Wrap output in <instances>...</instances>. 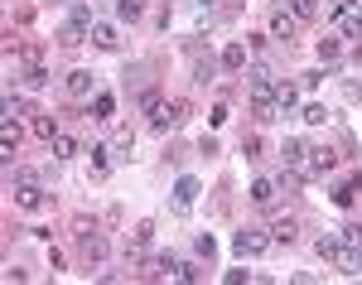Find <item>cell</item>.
<instances>
[{"instance_id": "60d3db41", "label": "cell", "mask_w": 362, "mask_h": 285, "mask_svg": "<svg viewBox=\"0 0 362 285\" xmlns=\"http://www.w3.org/2000/svg\"><path fill=\"white\" fill-rule=\"evenodd\" d=\"M266 39H271V34H247V49H251V54H261V49H266Z\"/></svg>"}, {"instance_id": "4316f807", "label": "cell", "mask_w": 362, "mask_h": 285, "mask_svg": "<svg viewBox=\"0 0 362 285\" xmlns=\"http://www.w3.org/2000/svg\"><path fill=\"white\" fill-rule=\"evenodd\" d=\"M338 247H343V242H338V232H324V237H319V242H314V252H319V257L329 261V266H334V257H338Z\"/></svg>"}, {"instance_id": "d6986e66", "label": "cell", "mask_w": 362, "mask_h": 285, "mask_svg": "<svg viewBox=\"0 0 362 285\" xmlns=\"http://www.w3.org/2000/svg\"><path fill=\"white\" fill-rule=\"evenodd\" d=\"M295 102H300V87H295V83H276V107H280V116L295 112Z\"/></svg>"}, {"instance_id": "ac0fdd59", "label": "cell", "mask_w": 362, "mask_h": 285, "mask_svg": "<svg viewBox=\"0 0 362 285\" xmlns=\"http://www.w3.org/2000/svg\"><path fill=\"white\" fill-rule=\"evenodd\" d=\"M87 116H92V121H112V116H116V97H112V92H97Z\"/></svg>"}, {"instance_id": "e575fe53", "label": "cell", "mask_w": 362, "mask_h": 285, "mask_svg": "<svg viewBox=\"0 0 362 285\" xmlns=\"http://www.w3.org/2000/svg\"><path fill=\"white\" fill-rule=\"evenodd\" d=\"M160 102H165V97H160V87L140 92V112H145V116H155V112H160Z\"/></svg>"}, {"instance_id": "d6a6232c", "label": "cell", "mask_w": 362, "mask_h": 285, "mask_svg": "<svg viewBox=\"0 0 362 285\" xmlns=\"http://www.w3.org/2000/svg\"><path fill=\"white\" fill-rule=\"evenodd\" d=\"M112 150H116V160H131V150H136V136H131V131H121V136L112 141Z\"/></svg>"}, {"instance_id": "ba28073f", "label": "cell", "mask_w": 362, "mask_h": 285, "mask_svg": "<svg viewBox=\"0 0 362 285\" xmlns=\"http://www.w3.org/2000/svg\"><path fill=\"white\" fill-rule=\"evenodd\" d=\"M179 276V257L174 252H160V257L145 266V281H174Z\"/></svg>"}, {"instance_id": "52a82bcc", "label": "cell", "mask_w": 362, "mask_h": 285, "mask_svg": "<svg viewBox=\"0 0 362 285\" xmlns=\"http://www.w3.org/2000/svg\"><path fill=\"white\" fill-rule=\"evenodd\" d=\"M198 194H203V184H198L194 174H184V179L174 184V208H179V213H189V208L198 203Z\"/></svg>"}, {"instance_id": "2e32d148", "label": "cell", "mask_w": 362, "mask_h": 285, "mask_svg": "<svg viewBox=\"0 0 362 285\" xmlns=\"http://www.w3.org/2000/svg\"><path fill=\"white\" fill-rule=\"evenodd\" d=\"M78 247H83L87 261H107V237H102V232H87V237H78Z\"/></svg>"}, {"instance_id": "d4e9b609", "label": "cell", "mask_w": 362, "mask_h": 285, "mask_svg": "<svg viewBox=\"0 0 362 285\" xmlns=\"http://www.w3.org/2000/svg\"><path fill=\"white\" fill-rule=\"evenodd\" d=\"M218 68H223V58L208 54V58H198V63H194V78H198V83H213V78H218Z\"/></svg>"}, {"instance_id": "ab89813d", "label": "cell", "mask_w": 362, "mask_h": 285, "mask_svg": "<svg viewBox=\"0 0 362 285\" xmlns=\"http://www.w3.org/2000/svg\"><path fill=\"white\" fill-rule=\"evenodd\" d=\"M87 232H97V223H92V218H78V223H73V237H87Z\"/></svg>"}, {"instance_id": "7402d4cb", "label": "cell", "mask_w": 362, "mask_h": 285, "mask_svg": "<svg viewBox=\"0 0 362 285\" xmlns=\"http://www.w3.org/2000/svg\"><path fill=\"white\" fill-rule=\"evenodd\" d=\"M280 160H285V165H305V160H309V145L290 136V141L280 145Z\"/></svg>"}, {"instance_id": "f35d334b", "label": "cell", "mask_w": 362, "mask_h": 285, "mask_svg": "<svg viewBox=\"0 0 362 285\" xmlns=\"http://www.w3.org/2000/svg\"><path fill=\"white\" fill-rule=\"evenodd\" d=\"M194 247H198V257H203V261H213V252H218V242H213V237H208V232H203V237H198Z\"/></svg>"}, {"instance_id": "d590c367", "label": "cell", "mask_w": 362, "mask_h": 285, "mask_svg": "<svg viewBox=\"0 0 362 285\" xmlns=\"http://www.w3.org/2000/svg\"><path fill=\"white\" fill-rule=\"evenodd\" d=\"M203 276H208V271H203L198 261H179V276H174V281H203Z\"/></svg>"}, {"instance_id": "836d02e7", "label": "cell", "mask_w": 362, "mask_h": 285, "mask_svg": "<svg viewBox=\"0 0 362 285\" xmlns=\"http://www.w3.org/2000/svg\"><path fill=\"white\" fill-rule=\"evenodd\" d=\"M300 121H305V126H324V121H329V107H324V102H314V107H305Z\"/></svg>"}, {"instance_id": "4fadbf2b", "label": "cell", "mask_w": 362, "mask_h": 285, "mask_svg": "<svg viewBox=\"0 0 362 285\" xmlns=\"http://www.w3.org/2000/svg\"><path fill=\"white\" fill-rule=\"evenodd\" d=\"M92 87H97V78H92L87 68H78V73H68V97H97Z\"/></svg>"}, {"instance_id": "8fae6325", "label": "cell", "mask_w": 362, "mask_h": 285, "mask_svg": "<svg viewBox=\"0 0 362 285\" xmlns=\"http://www.w3.org/2000/svg\"><path fill=\"white\" fill-rule=\"evenodd\" d=\"M309 174H329L338 165V150H329V145H314V150H309Z\"/></svg>"}, {"instance_id": "6da1fadb", "label": "cell", "mask_w": 362, "mask_h": 285, "mask_svg": "<svg viewBox=\"0 0 362 285\" xmlns=\"http://www.w3.org/2000/svg\"><path fill=\"white\" fill-rule=\"evenodd\" d=\"M15 203L20 208H44L49 203V189L34 179V170H15Z\"/></svg>"}, {"instance_id": "ffe728a7", "label": "cell", "mask_w": 362, "mask_h": 285, "mask_svg": "<svg viewBox=\"0 0 362 285\" xmlns=\"http://www.w3.org/2000/svg\"><path fill=\"white\" fill-rule=\"evenodd\" d=\"M49 150H54V160H73V155H78V150H83V145L73 141V136H68V131H58L54 141H49Z\"/></svg>"}, {"instance_id": "9a60e30c", "label": "cell", "mask_w": 362, "mask_h": 285, "mask_svg": "<svg viewBox=\"0 0 362 285\" xmlns=\"http://www.w3.org/2000/svg\"><path fill=\"white\" fill-rule=\"evenodd\" d=\"M338 20V34L343 39H362V10L353 5V10H343V15H334Z\"/></svg>"}, {"instance_id": "3957f363", "label": "cell", "mask_w": 362, "mask_h": 285, "mask_svg": "<svg viewBox=\"0 0 362 285\" xmlns=\"http://www.w3.org/2000/svg\"><path fill=\"white\" fill-rule=\"evenodd\" d=\"M247 87H251V102H271V97H276V73H271V63H251Z\"/></svg>"}, {"instance_id": "30bf717a", "label": "cell", "mask_w": 362, "mask_h": 285, "mask_svg": "<svg viewBox=\"0 0 362 285\" xmlns=\"http://www.w3.org/2000/svg\"><path fill=\"white\" fill-rule=\"evenodd\" d=\"M112 160H116L112 145H92V150H87V165H92L97 179H107V174H112Z\"/></svg>"}, {"instance_id": "74e56055", "label": "cell", "mask_w": 362, "mask_h": 285, "mask_svg": "<svg viewBox=\"0 0 362 285\" xmlns=\"http://www.w3.org/2000/svg\"><path fill=\"white\" fill-rule=\"evenodd\" d=\"M242 155L247 160H261V136H242Z\"/></svg>"}, {"instance_id": "1f68e13d", "label": "cell", "mask_w": 362, "mask_h": 285, "mask_svg": "<svg viewBox=\"0 0 362 285\" xmlns=\"http://www.w3.org/2000/svg\"><path fill=\"white\" fill-rule=\"evenodd\" d=\"M140 10H145V0H116V20H140Z\"/></svg>"}, {"instance_id": "5bb4252c", "label": "cell", "mask_w": 362, "mask_h": 285, "mask_svg": "<svg viewBox=\"0 0 362 285\" xmlns=\"http://www.w3.org/2000/svg\"><path fill=\"white\" fill-rule=\"evenodd\" d=\"M271 242H280V247H290V242H295V237H300V223H295V218H276V223H271Z\"/></svg>"}, {"instance_id": "f1b7e54d", "label": "cell", "mask_w": 362, "mask_h": 285, "mask_svg": "<svg viewBox=\"0 0 362 285\" xmlns=\"http://www.w3.org/2000/svg\"><path fill=\"white\" fill-rule=\"evenodd\" d=\"M68 20H73V25H83V29H92V25H97V20H92V5H87V0H73Z\"/></svg>"}, {"instance_id": "8d00e7d4", "label": "cell", "mask_w": 362, "mask_h": 285, "mask_svg": "<svg viewBox=\"0 0 362 285\" xmlns=\"http://www.w3.org/2000/svg\"><path fill=\"white\" fill-rule=\"evenodd\" d=\"M338 237H343L348 247H362V228H358V223H343V228H338Z\"/></svg>"}, {"instance_id": "4dcf8cb0", "label": "cell", "mask_w": 362, "mask_h": 285, "mask_svg": "<svg viewBox=\"0 0 362 285\" xmlns=\"http://www.w3.org/2000/svg\"><path fill=\"white\" fill-rule=\"evenodd\" d=\"M49 83H54V78H49V68H39V63H29V68H25V87L39 92V87H49Z\"/></svg>"}, {"instance_id": "5b68a950", "label": "cell", "mask_w": 362, "mask_h": 285, "mask_svg": "<svg viewBox=\"0 0 362 285\" xmlns=\"http://www.w3.org/2000/svg\"><path fill=\"white\" fill-rule=\"evenodd\" d=\"M266 25H271V39H280V44H290L295 34H300V20L285 10V5H271V15H266Z\"/></svg>"}, {"instance_id": "277c9868", "label": "cell", "mask_w": 362, "mask_h": 285, "mask_svg": "<svg viewBox=\"0 0 362 285\" xmlns=\"http://www.w3.org/2000/svg\"><path fill=\"white\" fill-rule=\"evenodd\" d=\"M184 121H189V102H184V97L160 102V112L150 116V126H155V131H174V126H184Z\"/></svg>"}, {"instance_id": "f546056e", "label": "cell", "mask_w": 362, "mask_h": 285, "mask_svg": "<svg viewBox=\"0 0 362 285\" xmlns=\"http://www.w3.org/2000/svg\"><path fill=\"white\" fill-rule=\"evenodd\" d=\"M329 199H334L338 208H353V199H358V184H353V179H348V184H334V194H329Z\"/></svg>"}, {"instance_id": "e0dca14e", "label": "cell", "mask_w": 362, "mask_h": 285, "mask_svg": "<svg viewBox=\"0 0 362 285\" xmlns=\"http://www.w3.org/2000/svg\"><path fill=\"white\" fill-rule=\"evenodd\" d=\"M251 203L256 208H276V179H256L251 184Z\"/></svg>"}, {"instance_id": "cb8c5ba5", "label": "cell", "mask_w": 362, "mask_h": 285, "mask_svg": "<svg viewBox=\"0 0 362 285\" xmlns=\"http://www.w3.org/2000/svg\"><path fill=\"white\" fill-rule=\"evenodd\" d=\"M92 44H97V49H116V44H121V39H116V25L97 20V25H92Z\"/></svg>"}, {"instance_id": "44dd1931", "label": "cell", "mask_w": 362, "mask_h": 285, "mask_svg": "<svg viewBox=\"0 0 362 285\" xmlns=\"http://www.w3.org/2000/svg\"><path fill=\"white\" fill-rule=\"evenodd\" d=\"M83 39H92V29L73 25V20H68V25L58 29V44H63V49H78V44H83Z\"/></svg>"}, {"instance_id": "83f0119b", "label": "cell", "mask_w": 362, "mask_h": 285, "mask_svg": "<svg viewBox=\"0 0 362 285\" xmlns=\"http://www.w3.org/2000/svg\"><path fill=\"white\" fill-rule=\"evenodd\" d=\"M34 136H39V141H54L58 121H54V116H44V112H34Z\"/></svg>"}, {"instance_id": "7a4b0ae2", "label": "cell", "mask_w": 362, "mask_h": 285, "mask_svg": "<svg viewBox=\"0 0 362 285\" xmlns=\"http://www.w3.org/2000/svg\"><path fill=\"white\" fill-rule=\"evenodd\" d=\"M271 247V232H261V228H237L232 232V252L242 261H251V257H261Z\"/></svg>"}, {"instance_id": "603a6c76", "label": "cell", "mask_w": 362, "mask_h": 285, "mask_svg": "<svg viewBox=\"0 0 362 285\" xmlns=\"http://www.w3.org/2000/svg\"><path fill=\"white\" fill-rule=\"evenodd\" d=\"M223 68L227 73H242V68H247V44H227L223 49Z\"/></svg>"}, {"instance_id": "7c38bea8", "label": "cell", "mask_w": 362, "mask_h": 285, "mask_svg": "<svg viewBox=\"0 0 362 285\" xmlns=\"http://www.w3.org/2000/svg\"><path fill=\"white\" fill-rule=\"evenodd\" d=\"M314 49H319V63H324V68H334L338 58H343V34H324Z\"/></svg>"}, {"instance_id": "484cf974", "label": "cell", "mask_w": 362, "mask_h": 285, "mask_svg": "<svg viewBox=\"0 0 362 285\" xmlns=\"http://www.w3.org/2000/svg\"><path fill=\"white\" fill-rule=\"evenodd\" d=\"M290 15H295L300 25H309V20H319V0H290Z\"/></svg>"}, {"instance_id": "9c48e42d", "label": "cell", "mask_w": 362, "mask_h": 285, "mask_svg": "<svg viewBox=\"0 0 362 285\" xmlns=\"http://www.w3.org/2000/svg\"><path fill=\"white\" fill-rule=\"evenodd\" d=\"M338 242H343V237H338ZM334 266L343 271V276H362V247H348V242H343L338 257H334Z\"/></svg>"}, {"instance_id": "b9f144b4", "label": "cell", "mask_w": 362, "mask_h": 285, "mask_svg": "<svg viewBox=\"0 0 362 285\" xmlns=\"http://www.w3.org/2000/svg\"><path fill=\"white\" fill-rule=\"evenodd\" d=\"M358 97H362V87H358Z\"/></svg>"}, {"instance_id": "8992f818", "label": "cell", "mask_w": 362, "mask_h": 285, "mask_svg": "<svg viewBox=\"0 0 362 285\" xmlns=\"http://www.w3.org/2000/svg\"><path fill=\"white\" fill-rule=\"evenodd\" d=\"M150 237H155V223H136V232L126 237V266H140V261H145Z\"/></svg>"}]
</instances>
